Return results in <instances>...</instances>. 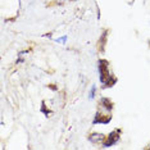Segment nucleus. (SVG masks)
I'll list each match as a JSON object with an SVG mask.
<instances>
[{
	"instance_id": "1",
	"label": "nucleus",
	"mask_w": 150,
	"mask_h": 150,
	"mask_svg": "<svg viewBox=\"0 0 150 150\" xmlns=\"http://www.w3.org/2000/svg\"><path fill=\"white\" fill-rule=\"evenodd\" d=\"M99 69H100V81L103 83H105L109 78H110L108 60H100V62H99Z\"/></svg>"
},
{
	"instance_id": "2",
	"label": "nucleus",
	"mask_w": 150,
	"mask_h": 150,
	"mask_svg": "<svg viewBox=\"0 0 150 150\" xmlns=\"http://www.w3.org/2000/svg\"><path fill=\"white\" fill-rule=\"evenodd\" d=\"M119 136H121V129H114V131L108 136V140L104 142V145L105 146H110V145L115 144V142L119 140Z\"/></svg>"
},
{
	"instance_id": "3",
	"label": "nucleus",
	"mask_w": 150,
	"mask_h": 150,
	"mask_svg": "<svg viewBox=\"0 0 150 150\" xmlns=\"http://www.w3.org/2000/svg\"><path fill=\"white\" fill-rule=\"evenodd\" d=\"M88 140L94 144H99V142H103L105 140V136L103 134H91L88 136Z\"/></svg>"
},
{
	"instance_id": "4",
	"label": "nucleus",
	"mask_w": 150,
	"mask_h": 150,
	"mask_svg": "<svg viewBox=\"0 0 150 150\" xmlns=\"http://www.w3.org/2000/svg\"><path fill=\"white\" fill-rule=\"evenodd\" d=\"M112 119V115H107V117H104V115H100V113H98L96 114V117H95V121H94V123H108L109 121Z\"/></svg>"
},
{
	"instance_id": "5",
	"label": "nucleus",
	"mask_w": 150,
	"mask_h": 150,
	"mask_svg": "<svg viewBox=\"0 0 150 150\" xmlns=\"http://www.w3.org/2000/svg\"><path fill=\"white\" fill-rule=\"evenodd\" d=\"M100 104L103 105V107L107 109V110H112V109H113V103H112V101L109 100V99H107V98H103V99H101Z\"/></svg>"
}]
</instances>
